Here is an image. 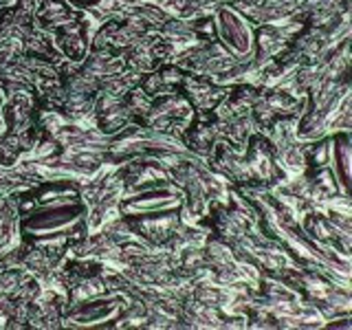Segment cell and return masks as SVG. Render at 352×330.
I'll use <instances>...</instances> for the list:
<instances>
[{"instance_id": "6da1fadb", "label": "cell", "mask_w": 352, "mask_h": 330, "mask_svg": "<svg viewBox=\"0 0 352 330\" xmlns=\"http://www.w3.org/2000/svg\"><path fill=\"white\" fill-rule=\"evenodd\" d=\"M82 216H84V205H80V203L44 205L22 220V229L29 231V234H36V236L58 234V231H64L66 227L75 225Z\"/></svg>"}, {"instance_id": "7a4b0ae2", "label": "cell", "mask_w": 352, "mask_h": 330, "mask_svg": "<svg viewBox=\"0 0 352 330\" xmlns=\"http://www.w3.org/2000/svg\"><path fill=\"white\" fill-rule=\"evenodd\" d=\"M216 31L218 38L234 55H249L253 49V36L245 20L236 11L220 9L216 16Z\"/></svg>"}, {"instance_id": "3957f363", "label": "cell", "mask_w": 352, "mask_h": 330, "mask_svg": "<svg viewBox=\"0 0 352 330\" xmlns=\"http://www.w3.org/2000/svg\"><path fill=\"white\" fill-rule=\"evenodd\" d=\"M179 205V192L172 190V187H161V190H148L130 201L124 203V212L126 214H163L170 212Z\"/></svg>"}, {"instance_id": "277c9868", "label": "cell", "mask_w": 352, "mask_h": 330, "mask_svg": "<svg viewBox=\"0 0 352 330\" xmlns=\"http://www.w3.org/2000/svg\"><path fill=\"white\" fill-rule=\"evenodd\" d=\"M335 159H337V170L341 176V183L348 190V179H350V146H348V137H339L337 146H335Z\"/></svg>"}]
</instances>
